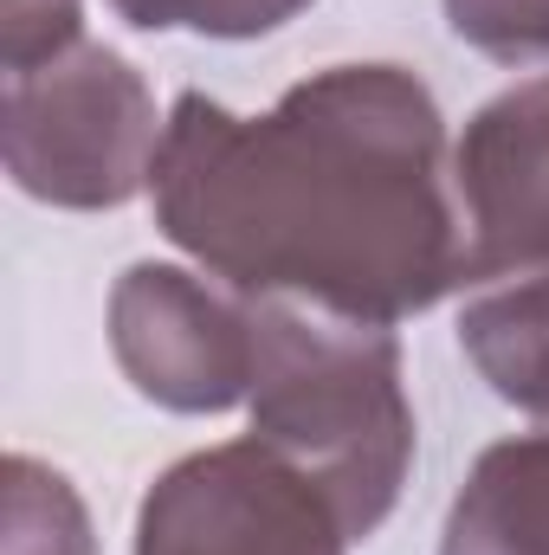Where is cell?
Returning <instances> with one entry per match:
<instances>
[{
	"label": "cell",
	"instance_id": "obj_5",
	"mask_svg": "<svg viewBox=\"0 0 549 555\" xmlns=\"http://www.w3.org/2000/svg\"><path fill=\"white\" fill-rule=\"evenodd\" d=\"M111 356L142 401L227 414L253 395V304L188 266L142 259L111 291Z\"/></svg>",
	"mask_w": 549,
	"mask_h": 555
},
{
	"label": "cell",
	"instance_id": "obj_6",
	"mask_svg": "<svg viewBox=\"0 0 549 555\" xmlns=\"http://www.w3.org/2000/svg\"><path fill=\"white\" fill-rule=\"evenodd\" d=\"M472 284L549 272V78L491 98L452 142Z\"/></svg>",
	"mask_w": 549,
	"mask_h": 555
},
{
	"label": "cell",
	"instance_id": "obj_10",
	"mask_svg": "<svg viewBox=\"0 0 549 555\" xmlns=\"http://www.w3.org/2000/svg\"><path fill=\"white\" fill-rule=\"evenodd\" d=\"M142 33H201V39H259L317 0H111Z\"/></svg>",
	"mask_w": 549,
	"mask_h": 555
},
{
	"label": "cell",
	"instance_id": "obj_4",
	"mask_svg": "<svg viewBox=\"0 0 549 555\" xmlns=\"http://www.w3.org/2000/svg\"><path fill=\"white\" fill-rule=\"evenodd\" d=\"M330 491L259 433L188 452L137 511V555H349Z\"/></svg>",
	"mask_w": 549,
	"mask_h": 555
},
{
	"label": "cell",
	"instance_id": "obj_3",
	"mask_svg": "<svg viewBox=\"0 0 549 555\" xmlns=\"http://www.w3.org/2000/svg\"><path fill=\"white\" fill-rule=\"evenodd\" d=\"M168 117L137 65L91 33L39 65L7 72L0 149L20 194L72 214H104L149 194Z\"/></svg>",
	"mask_w": 549,
	"mask_h": 555
},
{
	"label": "cell",
	"instance_id": "obj_11",
	"mask_svg": "<svg viewBox=\"0 0 549 555\" xmlns=\"http://www.w3.org/2000/svg\"><path fill=\"white\" fill-rule=\"evenodd\" d=\"M446 26L498 65L549 59V0H446Z\"/></svg>",
	"mask_w": 549,
	"mask_h": 555
},
{
	"label": "cell",
	"instance_id": "obj_1",
	"mask_svg": "<svg viewBox=\"0 0 549 555\" xmlns=\"http://www.w3.org/2000/svg\"><path fill=\"white\" fill-rule=\"evenodd\" d=\"M149 201L162 240L233 297L395 330L472 284L446 117L408 65H330L266 117L181 91Z\"/></svg>",
	"mask_w": 549,
	"mask_h": 555
},
{
	"label": "cell",
	"instance_id": "obj_7",
	"mask_svg": "<svg viewBox=\"0 0 549 555\" xmlns=\"http://www.w3.org/2000/svg\"><path fill=\"white\" fill-rule=\"evenodd\" d=\"M439 555H549V426L472 459L446 511Z\"/></svg>",
	"mask_w": 549,
	"mask_h": 555
},
{
	"label": "cell",
	"instance_id": "obj_2",
	"mask_svg": "<svg viewBox=\"0 0 549 555\" xmlns=\"http://www.w3.org/2000/svg\"><path fill=\"white\" fill-rule=\"evenodd\" d=\"M253 304V433L310 472L343 511L349 537H375L408 485L413 408L401 388V343L304 297Z\"/></svg>",
	"mask_w": 549,
	"mask_h": 555
},
{
	"label": "cell",
	"instance_id": "obj_12",
	"mask_svg": "<svg viewBox=\"0 0 549 555\" xmlns=\"http://www.w3.org/2000/svg\"><path fill=\"white\" fill-rule=\"evenodd\" d=\"M85 39V0H0V65H39Z\"/></svg>",
	"mask_w": 549,
	"mask_h": 555
},
{
	"label": "cell",
	"instance_id": "obj_8",
	"mask_svg": "<svg viewBox=\"0 0 549 555\" xmlns=\"http://www.w3.org/2000/svg\"><path fill=\"white\" fill-rule=\"evenodd\" d=\"M459 349L498 401L549 426V272L472 297L459 310Z\"/></svg>",
	"mask_w": 549,
	"mask_h": 555
},
{
	"label": "cell",
	"instance_id": "obj_9",
	"mask_svg": "<svg viewBox=\"0 0 549 555\" xmlns=\"http://www.w3.org/2000/svg\"><path fill=\"white\" fill-rule=\"evenodd\" d=\"M0 555H98L91 511L65 472L13 452L0 491Z\"/></svg>",
	"mask_w": 549,
	"mask_h": 555
}]
</instances>
